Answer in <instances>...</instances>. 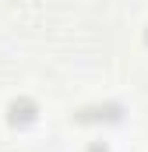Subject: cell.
I'll use <instances>...</instances> for the list:
<instances>
[{
    "label": "cell",
    "instance_id": "cell-3",
    "mask_svg": "<svg viewBox=\"0 0 148 152\" xmlns=\"http://www.w3.org/2000/svg\"><path fill=\"white\" fill-rule=\"evenodd\" d=\"M145 39H148V32H145Z\"/></svg>",
    "mask_w": 148,
    "mask_h": 152
},
{
    "label": "cell",
    "instance_id": "cell-1",
    "mask_svg": "<svg viewBox=\"0 0 148 152\" xmlns=\"http://www.w3.org/2000/svg\"><path fill=\"white\" fill-rule=\"evenodd\" d=\"M36 120V106L28 99H14L11 103V124H32Z\"/></svg>",
    "mask_w": 148,
    "mask_h": 152
},
{
    "label": "cell",
    "instance_id": "cell-2",
    "mask_svg": "<svg viewBox=\"0 0 148 152\" xmlns=\"http://www.w3.org/2000/svg\"><path fill=\"white\" fill-rule=\"evenodd\" d=\"M92 152H110V149H106V145H92Z\"/></svg>",
    "mask_w": 148,
    "mask_h": 152
}]
</instances>
